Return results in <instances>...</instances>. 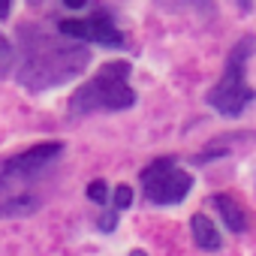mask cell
I'll use <instances>...</instances> for the list:
<instances>
[{"instance_id": "6", "label": "cell", "mask_w": 256, "mask_h": 256, "mask_svg": "<svg viewBox=\"0 0 256 256\" xmlns=\"http://www.w3.org/2000/svg\"><path fill=\"white\" fill-rule=\"evenodd\" d=\"M58 30L70 40H78V42H96V46H112V48H126V36L124 30L114 24V18L100 10L88 18H66V22H58Z\"/></svg>"}, {"instance_id": "3", "label": "cell", "mask_w": 256, "mask_h": 256, "mask_svg": "<svg viewBox=\"0 0 256 256\" xmlns=\"http://www.w3.org/2000/svg\"><path fill=\"white\" fill-rule=\"evenodd\" d=\"M253 58V36H241L223 66V76L217 78V84L205 94V102L223 114V118H238L250 102H253V88L247 82V64Z\"/></svg>"}, {"instance_id": "8", "label": "cell", "mask_w": 256, "mask_h": 256, "mask_svg": "<svg viewBox=\"0 0 256 256\" xmlns=\"http://www.w3.org/2000/svg\"><path fill=\"white\" fill-rule=\"evenodd\" d=\"M190 232H193V241H196V247L199 250H220L223 247V238H220V232H217V226H214V220L208 217V214H193V220H190Z\"/></svg>"}, {"instance_id": "11", "label": "cell", "mask_w": 256, "mask_h": 256, "mask_svg": "<svg viewBox=\"0 0 256 256\" xmlns=\"http://www.w3.org/2000/svg\"><path fill=\"white\" fill-rule=\"evenodd\" d=\"M130 205H133V187L130 184H118L114 193H112V208L124 211V208H130Z\"/></svg>"}, {"instance_id": "17", "label": "cell", "mask_w": 256, "mask_h": 256, "mask_svg": "<svg viewBox=\"0 0 256 256\" xmlns=\"http://www.w3.org/2000/svg\"><path fill=\"white\" fill-rule=\"evenodd\" d=\"M238 4H241V10H244V12H250V6H253V0H238Z\"/></svg>"}, {"instance_id": "1", "label": "cell", "mask_w": 256, "mask_h": 256, "mask_svg": "<svg viewBox=\"0 0 256 256\" xmlns=\"http://www.w3.org/2000/svg\"><path fill=\"white\" fill-rule=\"evenodd\" d=\"M16 60V82L34 94L60 88L82 76L90 64V52L78 40H58L34 24L18 30V54Z\"/></svg>"}, {"instance_id": "15", "label": "cell", "mask_w": 256, "mask_h": 256, "mask_svg": "<svg viewBox=\"0 0 256 256\" xmlns=\"http://www.w3.org/2000/svg\"><path fill=\"white\" fill-rule=\"evenodd\" d=\"M10 10H12V0H0V22L10 18Z\"/></svg>"}, {"instance_id": "13", "label": "cell", "mask_w": 256, "mask_h": 256, "mask_svg": "<svg viewBox=\"0 0 256 256\" xmlns=\"http://www.w3.org/2000/svg\"><path fill=\"white\" fill-rule=\"evenodd\" d=\"M114 226H118V211H114V208H106V211L96 217V229L108 235V232H114Z\"/></svg>"}, {"instance_id": "7", "label": "cell", "mask_w": 256, "mask_h": 256, "mask_svg": "<svg viewBox=\"0 0 256 256\" xmlns=\"http://www.w3.org/2000/svg\"><path fill=\"white\" fill-rule=\"evenodd\" d=\"M211 205L217 208V214L223 217V223H226L229 232L241 235V232L247 229V214H244L241 202H238L232 193H214V196H211Z\"/></svg>"}, {"instance_id": "2", "label": "cell", "mask_w": 256, "mask_h": 256, "mask_svg": "<svg viewBox=\"0 0 256 256\" xmlns=\"http://www.w3.org/2000/svg\"><path fill=\"white\" fill-rule=\"evenodd\" d=\"M130 72H133L130 60L102 64L100 72L70 96L72 118H84L94 112H124V108L136 106V90L130 88Z\"/></svg>"}, {"instance_id": "12", "label": "cell", "mask_w": 256, "mask_h": 256, "mask_svg": "<svg viewBox=\"0 0 256 256\" xmlns=\"http://www.w3.org/2000/svg\"><path fill=\"white\" fill-rule=\"evenodd\" d=\"M84 193H88V199H90V202H96V205H106V202H108V184H106L102 178L90 181Z\"/></svg>"}, {"instance_id": "14", "label": "cell", "mask_w": 256, "mask_h": 256, "mask_svg": "<svg viewBox=\"0 0 256 256\" xmlns=\"http://www.w3.org/2000/svg\"><path fill=\"white\" fill-rule=\"evenodd\" d=\"M12 54H16V48H12V42L0 34V72H6L10 70V64H12Z\"/></svg>"}, {"instance_id": "18", "label": "cell", "mask_w": 256, "mask_h": 256, "mask_svg": "<svg viewBox=\"0 0 256 256\" xmlns=\"http://www.w3.org/2000/svg\"><path fill=\"white\" fill-rule=\"evenodd\" d=\"M130 256H148V253H145V250H133Z\"/></svg>"}, {"instance_id": "5", "label": "cell", "mask_w": 256, "mask_h": 256, "mask_svg": "<svg viewBox=\"0 0 256 256\" xmlns=\"http://www.w3.org/2000/svg\"><path fill=\"white\" fill-rule=\"evenodd\" d=\"M64 154V142H40L10 160L0 163V193L6 190H22L24 184H30L36 175H42L48 166H54Z\"/></svg>"}, {"instance_id": "4", "label": "cell", "mask_w": 256, "mask_h": 256, "mask_svg": "<svg viewBox=\"0 0 256 256\" xmlns=\"http://www.w3.org/2000/svg\"><path fill=\"white\" fill-rule=\"evenodd\" d=\"M190 190H193V175L178 169L175 157H157L151 166L142 169V193L157 208L184 202Z\"/></svg>"}, {"instance_id": "9", "label": "cell", "mask_w": 256, "mask_h": 256, "mask_svg": "<svg viewBox=\"0 0 256 256\" xmlns=\"http://www.w3.org/2000/svg\"><path fill=\"white\" fill-rule=\"evenodd\" d=\"M157 6H163L172 16H199V18H211L217 16V4L214 0H157Z\"/></svg>"}, {"instance_id": "10", "label": "cell", "mask_w": 256, "mask_h": 256, "mask_svg": "<svg viewBox=\"0 0 256 256\" xmlns=\"http://www.w3.org/2000/svg\"><path fill=\"white\" fill-rule=\"evenodd\" d=\"M40 208V199L34 193H16L0 202V217H28Z\"/></svg>"}, {"instance_id": "16", "label": "cell", "mask_w": 256, "mask_h": 256, "mask_svg": "<svg viewBox=\"0 0 256 256\" xmlns=\"http://www.w3.org/2000/svg\"><path fill=\"white\" fill-rule=\"evenodd\" d=\"M88 4V0H64V6H70V10H82Z\"/></svg>"}]
</instances>
